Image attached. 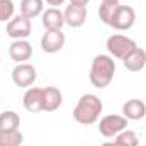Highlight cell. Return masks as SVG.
Instances as JSON below:
<instances>
[{
    "label": "cell",
    "mask_w": 146,
    "mask_h": 146,
    "mask_svg": "<svg viewBox=\"0 0 146 146\" xmlns=\"http://www.w3.org/2000/svg\"><path fill=\"white\" fill-rule=\"evenodd\" d=\"M102 146H117V145H115V141H107V143H104Z\"/></svg>",
    "instance_id": "obj_24"
},
{
    "label": "cell",
    "mask_w": 146,
    "mask_h": 146,
    "mask_svg": "<svg viewBox=\"0 0 146 146\" xmlns=\"http://www.w3.org/2000/svg\"><path fill=\"white\" fill-rule=\"evenodd\" d=\"M102 110L104 104L95 94H83L73 109V119L82 126H92L99 121Z\"/></svg>",
    "instance_id": "obj_1"
},
{
    "label": "cell",
    "mask_w": 146,
    "mask_h": 146,
    "mask_svg": "<svg viewBox=\"0 0 146 146\" xmlns=\"http://www.w3.org/2000/svg\"><path fill=\"white\" fill-rule=\"evenodd\" d=\"M134 22H136V12H134V9L129 7V5H119L115 15L112 19L110 27H114L117 31H127V29H131L134 26Z\"/></svg>",
    "instance_id": "obj_8"
},
{
    "label": "cell",
    "mask_w": 146,
    "mask_h": 146,
    "mask_svg": "<svg viewBox=\"0 0 146 146\" xmlns=\"http://www.w3.org/2000/svg\"><path fill=\"white\" fill-rule=\"evenodd\" d=\"M21 126V117L14 110H3L0 114V129L3 131H15Z\"/></svg>",
    "instance_id": "obj_17"
},
{
    "label": "cell",
    "mask_w": 146,
    "mask_h": 146,
    "mask_svg": "<svg viewBox=\"0 0 146 146\" xmlns=\"http://www.w3.org/2000/svg\"><path fill=\"white\" fill-rule=\"evenodd\" d=\"M124 129H127V119L119 114H109L99 122V133L104 138H115Z\"/></svg>",
    "instance_id": "obj_4"
},
{
    "label": "cell",
    "mask_w": 146,
    "mask_h": 146,
    "mask_svg": "<svg viewBox=\"0 0 146 146\" xmlns=\"http://www.w3.org/2000/svg\"><path fill=\"white\" fill-rule=\"evenodd\" d=\"M122 115L127 121H139L146 115V104L139 99H129L122 104Z\"/></svg>",
    "instance_id": "obj_13"
},
{
    "label": "cell",
    "mask_w": 146,
    "mask_h": 146,
    "mask_svg": "<svg viewBox=\"0 0 146 146\" xmlns=\"http://www.w3.org/2000/svg\"><path fill=\"white\" fill-rule=\"evenodd\" d=\"M44 29H61L65 26V15L60 9L56 7H49L42 12V19H41Z\"/></svg>",
    "instance_id": "obj_14"
},
{
    "label": "cell",
    "mask_w": 146,
    "mask_h": 146,
    "mask_svg": "<svg viewBox=\"0 0 146 146\" xmlns=\"http://www.w3.org/2000/svg\"><path fill=\"white\" fill-rule=\"evenodd\" d=\"M102 2H115V3H119V0H102Z\"/></svg>",
    "instance_id": "obj_25"
},
{
    "label": "cell",
    "mask_w": 146,
    "mask_h": 146,
    "mask_svg": "<svg viewBox=\"0 0 146 146\" xmlns=\"http://www.w3.org/2000/svg\"><path fill=\"white\" fill-rule=\"evenodd\" d=\"M88 2L90 0H70V3H73V5H83V7H87Z\"/></svg>",
    "instance_id": "obj_23"
},
{
    "label": "cell",
    "mask_w": 146,
    "mask_h": 146,
    "mask_svg": "<svg viewBox=\"0 0 146 146\" xmlns=\"http://www.w3.org/2000/svg\"><path fill=\"white\" fill-rule=\"evenodd\" d=\"M115 145L117 146H139V138L134 131L124 129L115 136Z\"/></svg>",
    "instance_id": "obj_20"
},
{
    "label": "cell",
    "mask_w": 146,
    "mask_h": 146,
    "mask_svg": "<svg viewBox=\"0 0 146 146\" xmlns=\"http://www.w3.org/2000/svg\"><path fill=\"white\" fill-rule=\"evenodd\" d=\"M63 104V94L56 87H44L42 88V110L54 112Z\"/></svg>",
    "instance_id": "obj_11"
},
{
    "label": "cell",
    "mask_w": 146,
    "mask_h": 146,
    "mask_svg": "<svg viewBox=\"0 0 146 146\" xmlns=\"http://www.w3.org/2000/svg\"><path fill=\"white\" fill-rule=\"evenodd\" d=\"M44 12V0H22L21 2V15L27 19H36Z\"/></svg>",
    "instance_id": "obj_16"
},
{
    "label": "cell",
    "mask_w": 146,
    "mask_h": 146,
    "mask_svg": "<svg viewBox=\"0 0 146 146\" xmlns=\"http://www.w3.org/2000/svg\"><path fill=\"white\" fill-rule=\"evenodd\" d=\"M63 15H65V24L66 26H70L73 29L82 27L85 24V21H87V7L70 3V5H66Z\"/></svg>",
    "instance_id": "obj_10"
},
{
    "label": "cell",
    "mask_w": 146,
    "mask_h": 146,
    "mask_svg": "<svg viewBox=\"0 0 146 146\" xmlns=\"http://www.w3.org/2000/svg\"><path fill=\"white\" fill-rule=\"evenodd\" d=\"M9 56L15 63H27L33 56V46L27 39H15L9 48Z\"/></svg>",
    "instance_id": "obj_9"
},
{
    "label": "cell",
    "mask_w": 146,
    "mask_h": 146,
    "mask_svg": "<svg viewBox=\"0 0 146 146\" xmlns=\"http://www.w3.org/2000/svg\"><path fill=\"white\" fill-rule=\"evenodd\" d=\"M122 63H124V68L129 72H141L146 66V51L143 48H136L133 53H129L122 60Z\"/></svg>",
    "instance_id": "obj_15"
},
{
    "label": "cell",
    "mask_w": 146,
    "mask_h": 146,
    "mask_svg": "<svg viewBox=\"0 0 146 146\" xmlns=\"http://www.w3.org/2000/svg\"><path fill=\"white\" fill-rule=\"evenodd\" d=\"M24 109L27 112H41L42 110V88L39 87H29L22 97Z\"/></svg>",
    "instance_id": "obj_12"
},
{
    "label": "cell",
    "mask_w": 146,
    "mask_h": 146,
    "mask_svg": "<svg viewBox=\"0 0 146 146\" xmlns=\"http://www.w3.org/2000/svg\"><path fill=\"white\" fill-rule=\"evenodd\" d=\"M24 136L19 129L15 131H3L0 129V146H21Z\"/></svg>",
    "instance_id": "obj_18"
},
{
    "label": "cell",
    "mask_w": 146,
    "mask_h": 146,
    "mask_svg": "<svg viewBox=\"0 0 146 146\" xmlns=\"http://www.w3.org/2000/svg\"><path fill=\"white\" fill-rule=\"evenodd\" d=\"M119 5L121 3H115V2H102L100 3V7H99V17H100V21L104 24H107V26L112 24V19H114V15L117 12Z\"/></svg>",
    "instance_id": "obj_19"
},
{
    "label": "cell",
    "mask_w": 146,
    "mask_h": 146,
    "mask_svg": "<svg viewBox=\"0 0 146 146\" xmlns=\"http://www.w3.org/2000/svg\"><path fill=\"white\" fill-rule=\"evenodd\" d=\"M46 3H48V5H51V7H56V9H58L60 5H63V3H65V0H46Z\"/></svg>",
    "instance_id": "obj_22"
},
{
    "label": "cell",
    "mask_w": 146,
    "mask_h": 146,
    "mask_svg": "<svg viewBox=\"0 0 146 146\" xmlns=\"http://www.w3.org/2000/svg\"><path fill=\"white\" fill-rule=\"evenodd\" d=\"M33 31V24L31 19L24 17V15H14L9 22H7V36L15 39H27L31 36Z\"/></svg>",
    "instance_id": "obj_6"
},
{
    "label": "cell",
    "mask_w": 146,
    "mask_h": 146,
    "mask_svg": "<svg viewBox=\"0 0 146 146\" xmlns=\"http://www.w3.org/2000/svg\"><path fill=\"white\" fill-rule=\"evenodd\" d=\"M114 73H115V61L110 54H97L92 61L90 66V83L97 88H106L109 87L110 82L114 80Z\"/></svg>",
    "instance_id": "obj_2"
},
{
    "label": "cell",
    "mask_w": 146,
    "mask_h": 146,
    "mask_svg": "<svg viewBox=\"0 0 146 146\" xmlns=\"http://www.w3.org/2000/svg\"><path fill=\"white\" fill-rule=\"evenodd\" d=\"M65 41H66V37L61 29H46V33L41 37V49L48 54L58 53L63 49Z\"/></svg>",
    "instance_id": "obj_7"
},
{
    "label": "cell",
    "mask_w": 146,
    "mask_h": 146,
    "mask_svg": "<svg viewBox=\"0 0 146 146\" xmlns=\"http://www.w3.org/2000/svg\"><path fill=\"white\" fill-rule=\"evenodd\" d=\"M37 78L36 68L31 63H17L12 70V82L15 83V87L21 88H29Z\"/></svg>",
    "instance_id": "obj_5"
},
{
    "label": "cell",
    "mask_w": 146,
    "mask_h": 146,
    "mask_svg": "<svg viewBox=\"0 0 146 146\" xmlns=\"http://www.w3.org/2000/svg\"><path fill=\"white\" fill-rule=\"evenodd\" d=\"M106 46H107V51H109L110 56L117 58V60H124L129 53H133L138 48L134 39H131L127 36H122V34H112V36H109Z\"/></svg>",
    "instance_id": "obj_3"
},
{
    "label": "cell",
    "mask_w": 146,
    "mask_h": 146,
    "mask_svg": "<svg viewBox=\"0 0 146 146\" xmlns=\"http://www.w3.org/2000/svg\"><path fill=\"white\" fill-rule=\"evenodd\" d=\"M15 5L12 0H0V22H9L14 17Z\"/></svg>",
    "instance_id": "obj_21"
}]
</instances>
